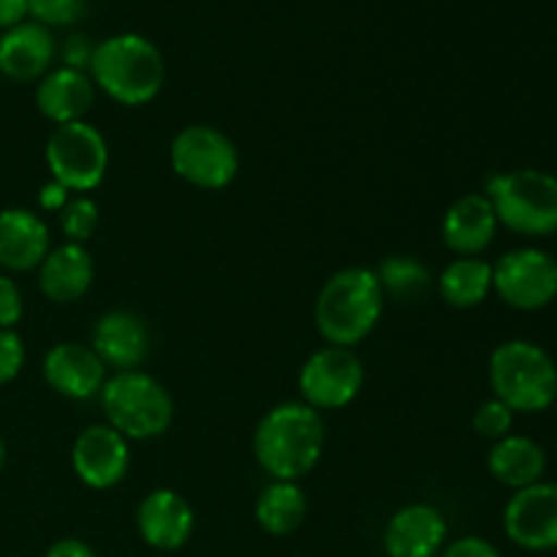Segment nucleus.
<instances>
[{"mask_svg": "<svg viewBox=\"0 0 557 557\" xmlns=\"http://www.w3.org/2000/svg\"><path fill=\"white\" fill-rule=\"evenodd\" d=\"M324 419L302 400L270 408L256 424L253 455L272 482H299L324 455Z\"/></svg>", "mask_w": 557, "mask_h": 557, "instance_id": "nucleus-1", "label": "nucleus"}, {"mask_svg": "<svg viewBox=\"0 0 557 557\" xmlns=\"http://www.w3.org/2000/svg\"><path fill=\"white\" fill-rule=\"evenodd\" d=\"M386 297L375 270L346 267L321 286L315 297V330L330 346L354 348L379 326Z\"/></svg>", "mask_w": 557, "mask_h": 557, "instance_id": "nucleus-2", "label": "nucleus"}, {"mask_svg": "<svg viewBox=\"0 0 557 557\" xmlns=\"http://www.w3.org/2000/svg\"><path fill=\"white\" fill-rule=\"evenodd\" d=\"M92 85L123 107H145L166 82L161 49L139 33H117L96 44L90 63Z\"/></svg>", "mask_w": 557, "mask_h": 557, "instance_id": "nucleus-3", "label": "nucleus"}, {"mask_svg": "<svg viewBox=\"0 0 557 557\" xmlns=\"http://www.w3.org/2000/svg\"><path fill=\"white\" fill-rule=\"evenodd\" d=\"M493 397L515 413H542L557 400V364L531 341H506L490 354Z\"/></svg>", "mask_w": 557, "mask_h": 557, "instance_id": "nucleus-4", "label": "nucleus"}, {"mask_svg": "<svg viewBox=\"0 0 557 557\" xmlns=\"http://www.w3.org/2000/svg\"><path fill=\"white\" fill-rule=\"evenodd\" d=\"M500 226L522 237L557 234V177L542 169L493 174L484 185Z\"/></svg>", "mask_w": 557, "mask_h": 557, "instance_id": "nucleus-5", "label": "nucleus"}, {"mask_svg": "<svg viewBox=\"0 0 557 557\" xmlns=\"http://www.w3.org/2000/svg\"><path fill=\"white\" fill-rule=\"evenodd\" d=\"M109 428L128 441L161 438L174 419V400L166 386L145 370H123L101 389Z\"/></svg>", "mask_w": 557, "mask_h": 557, "instance_id": "nucleus-6", "label": "nucleus"}, {"mask_svg": "<svg viewBox=\"0 0 557 557\" xmlns=\"http://www.w3.org/2000/svg\"><path fill=\"white\" fill-rule=\"evenodd\" d=\"M44 158L54 183L71 194H87L107 177L109 145L96 125L79 120V123L54 125Z\"/></svg>", "mask_w": 557, "mask_h": 557, "instance_id": "nucleus-7", "label": "nucleus"}, {"mask_svg": "<svg viewBox=\"0 0 557 557\" xmlns=\"http://www.w3.org/2000/svg\"><path fill=\"white\" fill-rule=\"evenodd\" d=\"M174 174L201 190H221L239 172V152L232 136L212 125H188L169 147Z\"/></svg>", "mask_w": 557, "mask_h": 557, "instance_id": "nucleus-8", "label": "nucleus"}, {"mask_svg": "<svg viewBox=\"0 0 557 557\" xmlns=\"http://www.w3.org/2000/svg\"><path fill=\"white\" fill-rule=\"evenodd\" d=\"M362 386L364 364L354 348L324 346L310 354L299 370L302 403L319 413L351 406Z\"/></svg>", "mask_w": 557, "mask_h": 557, "instance_id": "nucleus-9", "label": "nucleus"}, {"mask_svg": "<svg viewBox=\"0 0 557 557\" xmlns=\"http://www.w3.org/2000/svg\"><path fill=\"white\" fill-rule=\"evenodd\" d=\"M493 292L515 310H542L557 297V259L542 248H517L493 264Z\"/></svg>", "mask_w": 557, "mask_h": 557, "instance_id": "nucleus-10", "label": "nucleus"}, {"mask_svg": "<svg viewBox=\"0 0 557 557\" xmlns=\"http://www.w3.org/2000/svg\"><path fill=\"white\" fill-rule=\"evenodd\" d=\"M504 531L511 544L528 553L557 549V484L536 482L515 490L504 509Z\"/></svg>", "mask_w": 557, "mask_h": 557, "instance_id": "nucleus-11", "label": "nucleus"}, {"mask_svg": "<svg viewBox=\"0 0 557 557\" xmlns=\"http://www.w3.org/2000/svg\"><path fill=\"white\" fill-rule=\"evenodd\" d=\"M71 466L85 487H117L131 468L128 438H123L109 424H90L76 435L74 449H71Z\"/></svg>", "mask_w": 557, "mask_h": 557, "instance_id": "nucleus-12", "label": "nucleus"}, {"mask_svg": "<svg viewBox=\"0 0 557 557\" xmlns=\"http://www.w3.org/2000/svg\"><path fill=\"white\" fill-rule=\"evenodd\" d=\"M44 381L49 389L69 400H90L101 395L107 384V364L90 346L65 341L58 343L44 357Z\"/></svg>", "mask_w": 557, "mask_h": 557, "instance_id": "nucleus-13", "label": "nucleus"}, {"mask_svg": "<svg viewBox=\"0 0 557 557\" xmlns=\"http://www.w3.org/2000/svg\"><path fill=\"white\" fill-rule=\"evenodd\" d=\"M194 525L196 515L190 504L169 487L152 490L136 509V528H139L141 542L161 553H174V549L185 547Z\"/></svg>", "mask_w": 557, "mask_h": 557, "instance_id": "nucleus-14", "label": "nucleus"}, {"mask_svg": "<svg viewBox=\"0 0 557 557\" xmlns=\"http://www.w3.org/2000/svg\"><path fill=\"white\" fill-rule=\"evenodd\" d=\"M92 351L107 368L139 370L150 354V330L134 310H109L92 326Z\"/></svg>", "mask_w": 557, "mask_h": 557, "instance_id": "nucleus-15", "label": "nucleus"}, {"mask_svg": "<svg viewBox=\"0 0 557 557\" xmlns=\"http://www.w3.org/2000/svg\"><path fill=\"white\" fill-rule=\"evenodd\" d=\"M446 517L430 504H408L392 515L384 531L389 557H435L446 542Z\"/></svg>", "mask_w": 557, "mask_h": 557, "instance_id": "nucleus-16", "label": "nucleus"}, {"mask_svg": "<svg viewBox=\"0 0 557 557\" xmlns=\"http://www.w3.org/2000/svg\"><path fill=\"white\" fill-rule=\"evenodd\" d=\"M498 215L493 201L484 194H466L451 201L449 210L441 221V237L444 245L457 256H479L493 245L498 234Z\"/></svg>", "mask_w": 557, "mask_h": 557, "instance_id": "nucleus-17", "label": "nucleus"}, {"mask_svg": "<svg viewBox=\"0 0 557 557\" xmlns=\"http://www.w3.org/2000/svg\"><path fill=\"white\" fill-rule=\"evenodd\" d=\"M58 44L49 27L38 22H20L0 36V74L11 82H36L49 74Z\"/></svg>", "mask_w": 557, "mask_h": 557, "instance_id": "nucleus-18", "label": "nucleus"}, {"mask_svg": "<svg viewBox=\"0 0 557 557\" xmlns=\"http://www.w3.org/2000/svg\"><path fill=\"white\" fill-rule=\"evenodd\" d=\"M96 281V261L85 245L63 243L49 248L47 259L38 267V288L58 305H71L85 297Z\"/></svg>", "mask_w": 557, "mask_h": 557, "instance_id": "nucleus-19", "label": "nucleus"}, {"mask_svg": "<svg viewBox=\"0 0 557 557\" xmlns=\"http://www.w3.org/2000/svg\"><path fill=\"white\" fill-rule=\"evenodd\" d=\"M92 103H96V85L85 71L60 65V69H52L38 79L36 107L49 123H79L90 112Z\"/></svg>", "mask_w": 557, "mask_h": 557, "instance_id": "nucleus-20", "label": "nucleus"}, {"mask_svg": "<svg viewBox=\"0 0 557 557\" xmlns=\"http://www.w3.org/2000/svg\"><path fill=\"white\" fill-rule=\"evenodd\" d=\"M49 253V228L36 212L11 207L0 212V267L9 272H30Z\"/></svg>", "mask_w": 557, "mask_h": 557, "instance_id": "nucleus-21", "label": "nucleus"}, {"mask_svg": "<svg viewBox=\"0 0 557 557\" xmlns=\"http://www.w3.org/2000/svg\"><path fill=\"white\" fill-rule=\"evenodd\" d=\"M487 468L495 482H500L504 487H531V484L544 482L547 451L528 435H506V438L495 441L490 449Z\"/></svg>", "mask_w": 557, "mask_h": 557, "instance_id": "nucleus-22", "label": "nucleus"}, {"mask_svg": "<svg viewBox=\"0 0 557 557\" xmlns=\"http://www.w3.org/2000/svg\"><path fill=\"white\" fill-rule=\"evenodd\" d=\"M438 294L457 310L479 308L493 294V264L479 256H460L438 275Z\"/></svg>", "mask_w": 557, "mask_h": 557, "instance_id": "nucleus-23", "label": "nucleus"}, {"mask_svg": "<svg viewBox=\"0 0 557 557\" xmlns=\"http://www.w3.org/2000/svg\"><path fill=\"white\" fill-rule=\"evenodd\" d=\"M308 517V498L297 482H272L256 498V522L270 536H292Z\"/></svg>", "mask_w": 557, "mask_h": 557, "instance_id": "nucleus-24", "label": "nucleus"}, {"mask_svg": "<svg viewBox=\"0 0 557 557\" xmlns=\"http://www.w3.org/2000/svg\"><path fill=\"white\" fill-rule=\"evenodd\" d=\"M375 277H379L384 297L400 305L419 302L433 286V272L417 256H386L375 267Z\"/></svg>", "mask_w": 557, "mask_h": 557, "instance_id": "nucleus-25", "label": "nucleus"}, {"mask_svg": "<svg viewBox=\"0 0 557 557\" xmlns=\"http://www.w3.org/2000/svg\"><path fill=\"white\" fill-rule=\"evenodd\" d=\"M98 223H101V210L85 194L71 196L63 210H60V228L65 234V243L85 245L98 232Z\"/></svg>", "mask_w": 557, "mask_h": 557, "instance_id": "nucleus-26", "label": "nucleus"}, {"mask_svg": "<svg viewBox=\"0 0 557 557\" xmlns=\"http://www.w3.org/2000/svg\"><path fill=\"white\" fill-rule=\"evenodd\" d=\"M87 9V0H27V14L44 27L74 25Z\"/></svg>", "mask_w": 557, "mask_h": 557, "instance_id": "nucleus-27", "label": "nucleus"}, {"mask_svg": "<svg viewBox=\"0 0 557 557\" xmlns=\"http://www.w3.org/2000/svg\"><path fill=\"white\" fill-rule=\"evenodd\" d=\"M473 428L482 438L487 441H500L506 435H511V428H515V411L509 406H504L500 400H487L476 408L473 413Z\"/></svg>", "mask_w": 557, "mask_h": 557, "instance_id": "nucleus-28", "label": "nucleus"}, {"mask_svg": "<svg viewBox=\"0 0 557 557\" xmlns=\"http://www.w3.org/2000/svg\"><path fill=\"white\" fill-rule=\"evenodd\" d=\"M25 368V343L14 330H0V386L11 384Z\"/></svg>", "mask_w": 557, "mask_h": 557, "instance_id": "nucleus-29", "label": "nucleus"}, {"mask_svg": "<svg viewBox=\"0 0 557 557\" xmlns=\"http://www.w3.org/2000/svg\"><path fill=\"white\" fill-rule=\"evenodd\" d=\"M25 313L22 292L9 275H0V330H14Z\"/></svg>", "mask_w": 557, "mask_h": 557, "instance_id": "nucleus-30", "label": "nucleus"}, {"mask_svg": "<svg viewBox=\"0 0 557 557\" xmlns=\"http://www.w3.org/2000/svg\"><path fill=\"white\" fill-rule=\"evenodd\" d=\"M92 52H96V44L87 36H82V33H74V36L65 38L63 44V65L65 69L85 71L87 74L92 63Z\"/></svg>", "mask_w": 557, "mask_h": 557, "instance_id": "nucleus-31", "label": "nucleus"}, {"mask_svg": "<svg viewBox=\"0 0 557 557\" xmlns=\"http://www.w3.org/2000/svg\"><path fill=\"white\" fill-rule=\"evenodd\" d=\"M444 557H500V553L487 539L462 536L444 549Z\"/></svg>", "mask_w": 557, "mask_h": 557, "instance_id": "nucleus-32", "label": "nucleus"}, {"mask_svg": "<svg viewBox=\"0 0 557 557\" xmlns=\"http://www.w3.org/2000/svg\"><path fill=\"white\" fill-rule=\"evenodd\" d=\"M44 557H98L96 549L90 544H85L82 539H60L52 547L47 549Z\"/></svg>", "mask_w": 557, "mask_h": 557, "instance_id": "nucleus-33", "label": "nucleus"}, {"mask_svg": "<svg viewBox=\"0 0 557 557\" xmlns=\"http://www.w3.org/2000/svg\"><path fill=\"white\" fill-rule=\"evenodd\" d=\"M71 190H65L63 185L60 183H47L41 188V194H38V205H41V210H47V212H60L65 207V201L71 199Z\"/></svg>", "mask_w": 557, "mask_h": 557, "instance_id": "nucleus-34", "label": "nucleus"}, {"mask_svg": "<svg viewBox=\"0 0 557 557\" xmlns=\"http://www.w3.org/2000/svg\"><path fill=\"white\" fill-rule=\"evenodd\" d=\"M27 16V0H0V30H11Z\"/></svg>", "mask_w": 557, "mask_h": 557, "instance_id": "nucleus-35", "label": "nucleus"}, {"mask_svg": "<svg viewBox=\"0 0 557 557\" xmlns=\"http://www.w3.org/2000/svg\"><path fill=\"white\" fill-rule=\"evenodd\" d=\"M5 455H9V451H5V441H3V435H0V471H3V466H5Z\"/></svg>", "mask_w": 557, "mask_h": 557, "instance_id": "nucleus-36", "label": "nucleus"}]
</instances>
